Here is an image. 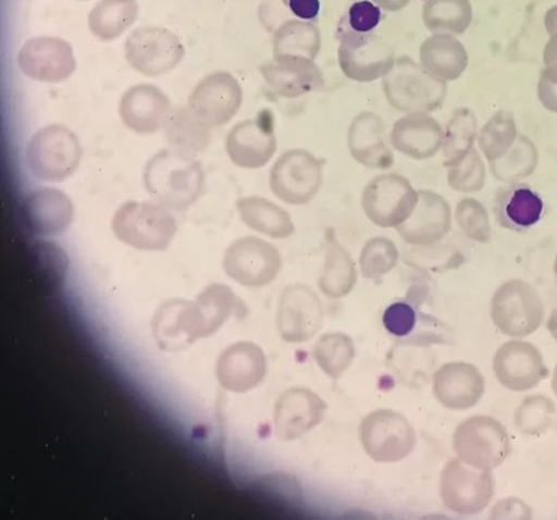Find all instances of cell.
<instances>
[{
	"label": "cell",
	"instance_id": "cell-32",
	"mask_svg": "<svg viewBox=\"0 0 557 520\" xmlns=\"http://www.w3.org/2000/svg\"><path fill=\"white\" fill-rule=\"evenodd\" d=\"M244 223L273 240H287L296 232L288 211L261 197H246L237 202Z\"/></svg>",
	"mask_w": 557,
	"mask_h": 520
},
{
	"label": "cell",
	"instance_id": "cell-46",
	"mask_svg": "<svg viewBox=\"0 0 557 520\" xmlns=\"http://www.w3.org/2000/svg\"><path fill=\"white\" fill-rule=\"evenodd\" d=\"M455 220L470 240L486 245L492 238V227L486 208L480 201L469 198L459 201L455 209Z\"/></svg>",
	"mask_w": 557,
	"mask_h": 520
},
{
	"label": "cell",
	"instance_id": "cell-12",
	"mask_svg": "<svg viewBox=\"0 0 557 520\" xmlns=\"http://www.w3.org/2000/svg\"><path fill=\"white\" fill-rule=\"evenodd\" d=\"M494 494L495 481L491 470H480L454 459L442 472L441 497L455 513L478 515L491 504Z\"/></svg>",
	"mask_w": 557,
	"mask_h": 520
},
{
	"label": "cell",
	"instance_id": "cell-13",
	"mask_svg": "<svg viewBox=\"0 0 557 520\" xmlns=\"http://www.w3.org/2000/svg\"><path fill=\"white\" fill-rule=\"evenodd\" d=\"M125 54L132 67L156 77L178 65L184 58V46L176 35L165 28L141 27L127 37Z\"/></svg>",
	"mask_w": 557,
	"mask_h": 520
},
{
	"label": "cell",
	"instance_id": "cell-10",
	"mask_svg": "<svg viewBox=\"0 0 557 520\" xmlns=\"http://www.w3.org/2000/svg\"><path fill=\"white\" fill-rule=\"evenodd\" d=\"M359 436L367 455L382 463L405 459L416 445L412 425L404 416L389 409L367 414L360 423Z\"/></svg>",
	"mask_w": 557,
	"mask_h": 520
},
{
	"label": "cell",
	"instance_id": "cell-34",
	"mask_svg": "<svg viewBox=\"0 0 557 520\" xmlns=\"http://www.w3.org/2000/svg\"><path fill=\"white\" fill-rule=\"evenodd\" d=\"M273 54L302 57L314 61L321 49V35L312 22L288 20L273 32Z\"/></svg>",
	"mask_w": 557,
	"mask_h": 520
},
{
	"label": "cell",
	"instance_id": "cell-5",
	"mask_svg": "<svg viewBox=\"0 0 557 520\" xmlns=\"http://www.w3.org/2000/svg\"><path fill=\"white\" fill-rule=\"evenodd\" d=\"M458 458L480 470H493L512 453L504 425L492 417L475 416L462 421L453 437Z\"/></svg>",
	"mask_w": 557,
	"mask_h": 520
},
{
	"label": "cell",
	"instance_id": "cell-37",
	"mask_svg": "<svg viewBox=\"0 0 557 520\" xmlns=\"http://www.w3.org/2000/svg\"><path fill=\"white\" fill-rule=\"evenodd\" d=\"M423 22L434 34L461 35L473 22L470 0H426Z\"/></svg>",
	"mask_w": 557,
	"mask_h": 520
},
{
	"label": "cell",
	"instance_id": "cell-50",
	"mask_svg": "<svg viewBox=\"0 0 557 520\" xmlns=\"http://www.w3.org/2000/svg\"><path fill=\"white\" fill-rule=\"evenodd\" d=\"M283 2L289 12L301 21L312 22L320 14L319 0H283Z\"/></svg>",
	"mask_w": 557,
	"mask_h": 520
},
{
	"label": "cell",
	"instance_id": "cell-30",
	"mask_svg": "<svg viewBox=\"0 0 557 520\" xmlns=\"http://www.w3.org/2000/svg\"><path fill=\"white\" fill-rule=\"evenodd\" d=\"M69 264L66 252L53 243L36 242L25 252L24 271L27 281L44 295H52L63 287Z\"/></svg>",
	"mask_w": 557,
	"mask_h": 520
},
{
	"label": "cell",
	"instance_id": "cell-36",
	"mask_svg": "<svg viewBox=\"0 0 557 520\" xmlns=\"http://www.w3.org/2000/svg\"><path fill=\"white\" fill-rule=\"evenodd\" d=\"M163 127L173 150L191 156L203 151L210 144L209 128L194 115L190 109L171 110Z\"/></svg>",
	"mask_w": 557,
	"mask_h": 520
},
{
	"label": "cell",
	"instance_id": "cell-33",
	"mask_svg": "<svg viewBox=\"0 0 557 520\" xmlns=\"http://www.w3.org/2000/svg\"><path fill=\"white\" fill-rule=\"evenodd\" d=\"M358 273L349 251L338 242H331L319 280L323 295L332 299L348 296L357 285Z\"/></svg>",
	"mask_w": 557,
	"mask_h": 520
},
{
	"label": "cell",
	"instance_id": "cell-53",
	"mask_svg": "<svg viewBox=\"0 0 557 520\" xmlns=\"http://www.w3.org/2000/svg\"><path fill=\"white\" fill-rule=\"evenodd\" d=\"M544 26L548 36L557 30V5L550 8L544 16Z\"/></svg>",
	"mask_w": 557,
	"mask_h": 520
},
{
	"label": "cell",
	"instance_id": "cell-9",
	"mask_svg": "<svg viewBox=\"0 0 557 520\" xmlns=\"http://www.w3.org/2000/svg\"><path fill=\"white\" fill-rule=\"evenodd\" d=\"M418 199V191L405 176L388 173L376 176L364 186L361 208L376 226L397 228L410 218Z\"/></svg>",
	"mask_w": 557,
	"mask_h": 520
},
{
	"label": "cell",
	"instance_id": "cell-3",
	"mask_svg": "<svg viewBox=\"0 0 557 520\" xmlns=\"http://www.w3.org/2000/svg\"><path fill=\"white\" fill-rule=\"evenodd\" d=\"M112 228L121 243L134 249L164 251L174 238L176 222L160 206L129 201L116 211Z\"/></svg>",
	"mask_w": 557,
	"mask_h": 520
},
{
	"label": "cell",
	"instance_id": "cell-48",
	"mask_svg": "<svg viewBox=\"0 0 557 520\" xmlns=\"http://www.w3.org/2000/svg\"><path fill=\"white\" fill-rule=\"evenodd\" d=\"M414 309L406 302L391 305L384 313L383 322L388 333L396 337L408 336L416 326Z\"/></svg>",
	"mask_w": 557,
	"mask_h": 520
},
{
	"label": "cell",
	"instance_id": "cell-4",
	"mask_svg": "<svg viewBox=\"0 0 557 520\" xmlns=\"http://www.w3.org/2000/svg\"><path fill=\"white\" fill-rule=\"evenodd\" d=\"M82 148L76 135L64 125H49L29 140L27 162L41 181L62 182L78 168Z\"/></svg>",
	"mask_w": 557,
	"mask_h": 520
},
{
	"label": "cell",
	"instance_id": "cell-41",
	"mask_svg": "<svg viewBox=\"0 0 557 520\" xmlns=\"http://www.w3.org/2000/svg\"><path fill=\"white\" fill-rule=\"evenodd\" d=\"M518 136L515 115L508 111H499L481 129L479 146L491 163L499 160L512 149Z\"/></svg>",
	"mask_w": 557,
	"mask_h": 520
},
{
	"label": "cell",
	"instance_id": "cell-19",
	"mask_svg": "<svg viewBox=\"0 0 557 520\" xmlns=\"http://www.w3.org/2000/svg\"><path fill=\"white\" fill-rule=\"evenodd\" d=\"M326 412V403L315 393L307 388H290L275 403V434L283 442H294L315 429Z\"/></svg>",
	"mask_w": 557,
	"mask_h": 520
},
{
	"label": "cell",
	"instance_id": "cell-45",
	"mask_svg": "<svg viewBox=\"0 0 557 520\" xmlns=\"http://www.w3.org/2000/svg\"><path fill=\"white\" fill-rule=\"evenodd\" d=\"M485 182L486 168L475 148L447 168V183L454 191L476 194L483 190Z\"/></svg>",
	"mask_w": 557,
	"mask_h": 520
},
{
	"label": "cell",
	"instance_id": "cell-15",
	"mask_svg": "<svg viewBox=\"0 0 557 520\" xmlns=\"http://www.w3.org/2000/svg\"><path fill=\"white\" fill-rule=\"evenodd\" d=\"M243 102L244 90L237 78L227 72H215L194 89L189 109L210 129L227 124L237 115Z\"/></svg>",
	"mask_w": 557,
	"mask_h": 520
},
{
	"label": "cell",
	"instance_id": "cell-49",
	"mask_svg": "<svg viewBox=\"0 0 557 520\" xmlns=\"http://www.w3.org/2000/svg\"><path fill=\"white\" fill-rule=\"evenodd\" d=\"M537 98L542 106L557 113V63L546 65L537 83Z\"/></svg>",
	"mask_w": 557,
	"mask_h": 520
},
{
	"label": "cell",
	"instance_id": "cell-27",
	"mask_svg": "<svg viewBox=\"0 0 557 520\" xmlns=\"http://www.w3.org/2000/svg\"><path fill=\"white\" fill-rule=\"evenodd\" d=\"M171 112L165 94L153 85L141 84L124 92L120 115L124 124L139 134H152L164 126Z\"/></svg>",
	"mask_w": 557,
	"mask_h": 520
},
{
	"label": "cell",
	"instance_id": "cell-24",
	"mask_svg": "<svg viewBox=\"0 0 557 520\" xmlns=\"http://www.w3.org/2000/svg\"><path fill=\"white\" fill-rule=\"evenodd\" d=\"M433 389L444 407L450 410H467L481 401L485 393V380L475 366L450 362L435 372Z\"/></svg>",
	"mask_w": 557,
	"mask_h": 520
},
{
	"label": "cell",
	"instance_id": "cell-35",
	"mask_svg": "<svg viewBox=\"0 0 557 520\" xmlns=\"http://www.w3.org/2000/svg\"><path fill=\"white\" fill-rule=\"evenodd\" d=\"M138 16L136 0H101L88 15V27L102 40L119 38Z\"/></svg>",
	"mask_w": 557,
	"mask_h": 520
},
{
	"label": "cell",
	"instance_id": "cell-28",
	"mask_svg": "<svg viewBox=\"0 0 557 520\" xmlns=\"http://www.w3.org/2000/svg\"><path fill=\"white\" fill-rule=\"evenodd\" d=\"M25 225L38 235L63 233L72 223L74 208L70 198L55 188H41L29 195L22 207Z\"/></svg>",
	"mask_w": 557,
	"mask_h": 520
},
{
	"label": "cell",
	"instance_id": "cell-47",
	"mask_svg": "<svg viewBox=\"0 0 557 520\" xmlns=\"http://www.w3.org/2000/svg\"><path fill=\"white\" fill-rule=\"evenodd\" d=\"M382 22V10L369 0H361L352 4L343 18L342 25L360 33H373Z\"/></svg>",
	"mask_w": 557,
	"mask_h": 520
},
{
	"label": "cell",
	"instance_id": "cell-2",
	"mask_svg": "<svg viewBox=\"0 0 557 520\" xmlns=\"http://www.w3.org/2000/svg\"><path fill=\"white\" fill-rule=\"evenodd\" d=\"M383 79L387 101L406 114L435 112L447 97V83L434 78L408 57L396 59Z\"/></svg>",
	"mask_w": 557,
	"mask_h": 520
},
{
	"label": "cell",
	"instance_id": "cell-40",
	"mask_svg": "<svg viewBox=\"0 0 557 520\" xmlns=\"http://www.w3.org/2000/svg\"><path fill=\"white\" fill-rule=\"evenodd\" d=\"M539 152L533 141L519 134L516 144L503 158L490 163L492 174L507 184L531 176L539 165Z\"/></svg>",
	"mask_w": 557,
	"mask_h": 520
},
{
	"label": "cell",
	"instance_id": "cell-8",
	"mask_svg": "<svg viewBox=\"0 0 557 520\" xmlns=\"http://www.w3.org/2000/svg\"><path fill=\"white\" fill-rule=\"evenodd\" d=\"M338 61L343 73L358 83H371L384 78L395 64L392 47L377 34L356 33L338 26Z\"/></svg>",
	"mask_w": 557,
	"mask_h": 520
},
{
	"label": "cell",
	"instance_id": "cell-42",
	"mask_svg": "<svg viewBox=\"0 0 557 520\" xmlns=\"http://www.w3.org/2000/svg\"><path fill=\"white\" fill-rule=\"evenodd\" d=\"M355 357V344L343 333L323 335L313 350L317 364L333 380H338L348 370Z\"/></svg>",
	"mask_w": 557,
	"mask_h": 520
},
{
	"label": "cell",
	"instance_id": "cell-26",
	"mask_svg": "<svg viewBox=\"0 0 557 520\" xmlns=\"http://www.w3.org/2000/svg\"><path fill=\"white\" fill-rule=\"evenodd\" d=\"M348 148L352 159L368 169L388 170L394 165L386 125L373 112H363L354 119L348 131Z\"/></svg>",
	"mask_w": 557,
	"mask_h": 520
},
{
	"label": "cell",
	"instance_id": "cell-54",
	"mask_svg": "<svg viewBox=\"0 0 557 520\" xmlns=\"http://www.w3.org/2000/svg\"><path fill=\"white\" fill-rule=\"evenodd\" d=\"M547 329L552 337L557 342V307L550 312L547 321Z\"/></svg>",
	"mask_w": 557,
	"mask_h": 520
},
{
	"label": "cell",
	"instance_id": "cell-52",
	"mask_svg": "<svg viewBox=\"0 0 557 520\" xmlns=\"http://www.w3.org/2000/svg\"><path fill=\"white\" fill-rule=\"evenodd\" d=\"M371 2L385 12L397 13L406 9L410 0H371Z\"/></svg>",
	"mask_w": 557,
	"mask_h": 520
},
{
	"label": "cell",
	"instance_id": "cell-16",
	"mask_svg": "<svg viewBox=\"0 0 557 520\" xmlns=\"http://www.w3.org/2000/svg\"><path fill=\"white\" fill-rule=\"evenodd\" d=\"M323 320L321 301L310 287L292 285L284 290L277 306L276 325L285 342L311 341L321 330Z\"/></svg>",
	"mask_w": 557,
	"mask_h": 520
},
{
	"label": "cell",
	"instance_id": "cell-55",
	"mask_svg": "<svg viewBox=\"0 0 557 520\" xmlns=\"http://www.w3.org/2000/svg\"><path fill=\"white\" fill-rule=\"evenodd\" d=\"M552 388L557 397V364H556V367L554 369V373H553Z\"/></svg>",
	"mask_w": 557,
	"mask_h": 520
},
{
	"label": "cell",
	"instance_id": "cell-1",
	"mask_svg": "<svg viewBox=\"0 0 557 520\" xmlns=\"http://www.w3.org/2000/svg\"><path fill=\"white\" fill-rule=\"evenodd\" d=\"M145 185L148 194L164 208L184 210L199 199L205 175L200 163L190 154L162 151L147 164Z\"/></svg>",
	"mask_w": 557,
	"mask_h": 520
},
{
	"label": "cell",
	"instance_id": "cell-44",
	"mask_svg": "<svg viewBox=\"0 0 557 520\" xmlns=\"http://www.w3.org/2000/svg\"><path fill=\"white\" fill-rule=\"evenodd\" d=\"M556 407L545 396L528 397L518 408L516 422L521 433L528 436H541L545 434L554 422Z\"/></svg>",
	"mask_w": 557,
	"mask_h": 520
},
{
	"label": "cell",
	"instance_id": "cell-21",
	"mask_svg": "<svg viewBox=\"0 0 557 520\" xmlns=\"http://www.w3.org/2000/svg\"><path fill=\"white\" fill-rule=\"evenodd\" d=\"M418 203L410 218L396 230L411 247L438 245L451 228V209L448 202L432 191H418Z\"/></svg>",
	"mask_w": 557,
	"mask_h": 520
},
{
	"label": "cell",
	"instance_id": "cell-6",
	"mask_svg": "<svg viewBox=\"0 0 557 520\" xmlns=\"http://www.w3.org/2000/svg\"><path fill=\"white\" fill-rule=\"evenodd\" d=\"M493 322L506 336L522 338L535 333L545 317L544 304L530 283L509 280L492 298Z\"/></svg>",
	"mask_w": 557,
	"mask_h": 520
},
{
	"label": "cell",
	"instance_id": "cell-20",
	"mask_svg": "<svg viewBox=\"0 0 557 520\" xmlns=\"http://www.w3.org/2000/svg\"><path fill=\"white\" fill-rule=\"evenodd\" d=\"M260 74L274 96L295 100L320 89L324 76L314 61L302 57L273 55Z\"/></svg>",
	"mask_w": 557,
	"mask_h": 520
},
{
	"label": "cell",
	"instance_id": "cell-43",
	"mask_svg": "<svg viewBox=\"0 0 557 520\" xmlns=\"http://www.w3.org/2000/svg\"><path fill=\"white\" fill-rule=\"evenodd\" d=\"M399 251L395 243L377 236L366 243L359 256V265L364 278L376 281L392 272L398 264Z\"/></svg>",
	"mask_w": 557,
	"mask_h": 520
},
{
	"label": "cell",
	"instance_id": "cell-18",
	"mask_svg": "<svg viewBox=\"0 0 557 520\" xmlns=\"http://www.w3.org/2000/svg\"><path fill=\"white\" fill-rule=\"evenodd\" d=\"M494 373L502 386L515 393L531 391L548 375L537 348L525 342H508L496 352Z\"/></svg>",
	"mask_w": 557,
	"mask_h": 520
},
{
	"label": "cell",
	"instance_id": "cell-23",
	"mask_svg": "<svg viewBox=\"0 0 557 520\" xmlns=\"http://www.w3.org/2000/svg\"><path fill=\"white\" fill-rule=\"evenodd\" d=\"M152 330L163 350H182L202 338L197 304L172 299L163 304L152 319Z\"/></svg>",
	"mask_w": 557,
	"mask_h": 520
},
{
	"label": "cell",
	"instance_id": "cell-11",
	"mask_svg": "<svg viewBox=\"0 0 557 520\" xmlns=\"http://www.w3.org/2000/svg\"><path fill=\"white\" fill-rule=\"evenodd\" d=\"M223 268L239 285L258 289L269 286L281 273L283 256L272 244L244 236L226 249Z\"/></svg>",
	"mask_w": 557,
	"mask_h": 520
},
{
	"label": "cell",
	"instance_id": "cell-7",
	"mask_svg": "<svg viewBox=\"0 0 557 520\" xmlns=\"http://www.w3.org/2000/svg\"><path fill=\"white\" fill-rule=\"evenodd\" d=\"M324 162L311 152L289 150L273 164L269 184L275 198L293 207L309 205L323 183Z\"/></svg>",
	"mask_w": 557,
	"mask_h": 520
},
{
	"label": "cell",
	"instance_id": "cell-14",
	"mask_svg": "<svg viewBox=\"0 0 557 520\" xmlns=\"http://www.w3.org/2000/svg\"><path fill=\"white\" fill-rule=\"evenodd\" d=\"M273 113L265 109L256 119L238 123L225 139V150L232 162L246 170L264 168L276 152Z\"/></svg>",
	"mask_w": 557,
	"mask_h": 520
},
{
	"label": "cell",
	"instance_id": "cell-25",
	"mask_svg": "<svg viewBox=\"0 0 557 520\" xmlns=\"http://www.w3.org/2000/svg\"><path fill=\"white\" fill-rule=\"evenodd\" d=\"M445 131L428 113L407 114L395 122L391 145L398 153L416 161L435 157L444 146Z\"/></svg>",
	"mask_w": 557,
	"mask_h": 520
},
{
	"label": "cell",
	"instance_id": "cell-56",
	"mask_svg": "<svg viewBox=\"0 0 557 520\" xmlns=\"http://www.w3.org/2000/svg\"><path fill=\"white\" fill-rule=\"evenodd\" d=\"M554 274H555L556 282H557V257L555 258V262H554Z\"/></svg>",
	"mask_w": 557,
	"mask_h": 520
},
{
	"label": "cell",
	"instance_id": "cell-31",
	"mask_svg": "<svg viewBox=\"0 0 557 520\" xmlns=\"http://www.w3.org/2000/svg\"><path fill=\"white\" fill-rule=\"evenodd\" d=\"M420 64L434 78L448 83L467 71L470 58L463 45L449 34H434L421 46Z\"/></svg>",
	"mask_w": 557,
	"mask_h": 520
},
{
	"label": "cell",
	"instance_id": "cell-29",
	"mask_svg": "<svg viewBox=\"0 0 557 520\" xmlns=\"http://www.w3.org/2000/svg\"><path fill=\"white\" fill-rule=\"evenodd\" d=\"M544 202L527 184L512 183L500 187L494 200V213L500 226L513 232H524L542 219Z\"/></svg>",
	"mask_w": 557,
	"mask_h": 520
},
{
	"label": "cell",
	"instance_id": "cell-22",
	"mask_svg": "<svg viewBox=\"0 0 557 520\" xmlns=\"http://www.w3.org/2000/svg\"><path fill=\"white\" fill-rule=\"evenodd\" d=\"M267 374V359L256 344L232 345L220 356L216 375L220 385L231 393L245 394L258 387Z\"/></svg>",
	"mask_w": 557,
	"mask_h": 520
},
{
	"label": "cell",
	"instance_id": "cell-38",
	"mask_svg": "<svg viewBox=\"0 0 557 520\" xmlns=\"http://www.w3.org/2000/svg\"><path fill=\"white\" fill-rule=\"evenodd\" d=\"M201 321L202 338H208L235 314L239 309V300L235 293L225 285L208 287L197 300Z\"/></svg>",
	"mask_w": 557,
	"mask_h": 520
},
{
	"label": "cell",
	"instance_id": "cell-39",
	"mask_svg": "<svg viewBox=\"0 0 557 520\" xmlns=\"http://www.w3.org/2000/svg\"><path fill=\"white\" fill-rule=\"evenodd\" d=\"M478 119L475 114L461 108L455 111L447 123L444 135L443 153L446 168L455 164L474 149L478 139Z\"/></svg>",
	"mask_w": 557,
	"mask_h": 520
},
{
	"label": "cell",
	"instance_id": "cell-17",
	"mask_svg": "<svg viewBox=\"0 0 557 520\" xmlns=\"http://www.w3.org/2000/svg\"><path fill=\"white\" fill-rule=\"evenodd\" d=\"M18 65L29 78L45 83L64 82L76 70L71 44L52 36L26 41L18 54Z\"/></svg>",
	"mask_w": 557,
	"mask_h": 520
},
{
	"label": "cell",
	"instance_id": "cell-51",
	"mask_svg": "<svg viewBox=\"0 0 557 520\" xmlns=\"http://www.w3.org/2000/svg\"><path fill=\"white\" fill-rule=\"evenodd\" d=\"M544 65L557 63V30L549 36L543 52Z\"/></svg>",
	"mask_w": 557,
	"mask_h": 520
}]
</instances>
